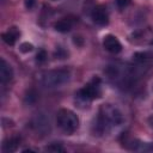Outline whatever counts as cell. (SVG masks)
Instances as JSON below:
<instances>
[{"label":"cell","mask_w":153,"mask_h":153,"mask_svg":"<svg viewBox=\"0 0 153 153\" xmlns=\"http://www.w3.org/2000/svg\"><path fill=\"white\" fill-rule=\"evenodd\" d=\"M122 122H123L122 112L116 106H112L110 104L103 105L100 108L99 116H98L97 124H96L97 133L98 134H104L111 127L120 126V124H122Z\"/></svg>","instance_id":"cell-1"},{"label":"cell","mask_w":153,"mask_h":153,"mask_svg":"<svg viewBox=\"0 0 153 153\" xmlns=\"http://www.w3.org/2000/svg\"><path fill=\"white\" fill-rule=\"evenodd\" d=\"M102 94V87H100V80L99 78H94L88 84H86L82 88L75 93V100L80 104H88L91 100L99 98Z\"/></svg>","instance_id":"cell-4"},{"label":"cell","mask_w":153,"mask_h":153,"mask_svg":"<svg viewBox=\"0 0 153 153\" xmlns=\"http://www.w3.org/2000/svg\"><path fill=\"white\" fill-rule=\"evenodd\" d=\"M103 45L104 48L111 53V54H117L122 50V44L118 41V38L114 35H106L103 39Z\"/></svg>","instance_id":"cell-6"},{"label":"cell","mask_w":153,"mask_h":153,"mask_svg":"<svg viewBox=\"0 0 153 153\" xmlns=\"http://www.w3.org/2000/svg\"><path fill=\"white\" fill-rule=\"evenodd\" d=\"M56 123L59 128L66 134H73L79 128L78 116L69 109H61L56 115Z\"/></svg>","instance_id":"cell-3"},{"label":"cell","mask_w":153,"mask_h":153,"mask_svg":"<svg viewBox=\"0 0 153 153\" xmlns=\"http://www.w3.org/2000/svg\"><path fill=\"white\" fill-rule=\"evenodd\" d=\"M36 60H37V62H44L47 60V53L44 50H39L36 55Z\"/></svg>","instance_id":"cell-15"},{"label":"cell","mask_w":153,"mask_h":153,"mask_svg":"<svg viewBox=\"0 0 153 153\" xmlns=\"http://www.w3.org/2000/svg\"><path fill=\"white\" fill-rule=\"evenodd\" d=\"M67 55H68V53H67L66 50H63L61 47H59V48L56 49V51H55V56H56L57 59H66Z\"/></svg>","instance_id":"cell-14"},{"label":"cell","mask_w":153,"mask_h":153,"mask_svg":"<svg viewBox=\"0 0 153 153\" xmlns=\"http://www.w3.org/2000/svg\"><path fill=\"white\" fill-rule=\"evenodd\" d=\"M12 78H13L12 67L4 59H1V61H0V80H1V82L6 84V82L11 81Z\"/></svg>","instance_id":"cell-7"},{"label":"cell","mask_w":153,"mask_h":153,"mask_svg":"<svg viewBox=\"0 0 153 153\" xmlns=\"http://www.w3.org/2000/svg\"><path fill=\"white\" fill-rule=\"evenodd\" d=\"M54 27H55L56 31L65 33V32H68V31L72 30V27H73V22H72L71 19L63 18V19L56 22V23L54 24Z\"/></svg>","instance_id":"cell-10"},{"label":"cell","mask_w":153,"mask_h":153,"mask_svg":"<svg viewBox=\"0 0 153 153\" xmlns=\"http://www.w3.org/2000/svg\"><path fill=\"white\" fill-rule=\"evenodd\" d=\"M91 17H92L93 23H96L97 25L104 26V25H106L109 23V14H108V11H106L105 6H102V5L96 6L92 10Z\"/></svg>","instance_id":"cell-5"},{"label":"cell","mask_w":153,"mask_h":153,"mask_svg":"<svg viewBox=\"0 0 153 153\" xmlns=\"http://www.w3.org/2000/svg\"><path fill=\"white\" fill-rule=\"evenodd\" d=\"M44 149H45L47 152H53V153H62V152H65L63 146H62L61 143H56V142L50 143V145L47 146Z\"/></svg>","instance_id":"cell-12"},{"label":"cell","mask_w":153,"mask_h":153,"mask_svg":"<svg viewBox=\"0 0 153 153\" xmlns=\"http://www.w3.org/2000/svg\"><path fill=\"white\" fill-rule=\"evenodd\" d=\"M71 79V71L68 68H57L45 71L39 75V81L44 87L55 88L65 85Z\"/></svg>","instance_id":"cell-2"},{"label":"cell","mask_w":153,"mask_h":153,"mask_svg":"<svg viewBox=\"0 0 153 153\" xmlns=\"http://www.w3.org/2000/svg\"><path fill=\"white\" fill-rule=\"evenodd\" d=\"M32 49H33V45L29 42H24L19 45V50L22 53H30V51H32Z\"/></svg>","instance_id":"cell-13"},{"label":"cell","mask_w":153,"mask_h":153,"mask_svg":"<svg viewBox=\"0 0 153 153\" xmlns=\"http://www.w3.org/2000/svg\"><path fill=\"white\" fill-rule=\"evenodd\" d=\"M130 145L131 149L135 151H141V152H153V143L151 142H141V141H131V143H127Z\"/></svg>","instance_id":"cell-11"},{"label":"cell","mask_w":153,"mask_h":153,"mask_svg":"<svg viewBox=\"0 0 153 153\" xmlns=\"http://www.w3.org/2000/svg\"><path fill=\"white\" fill-rule=\"evenodd\" d=\"M19 36H20V32H19V30L17 27H11V29H8L6 32H4L1 35L4 42L6 44H8V45H14V43L17 42Z\"/></svg>","instance_id":"cell-8"},{"label":"cell","mask_w":153,"mask_h":153,"mask_svg":"<svg viewBox=\"0 0 153 153\" xmlns=\"http://www.w3.org/2000/svg\"><path fill=\"white\" fill-rule=\"evenodd\" d=\"M115 1H116L117 6H118V7H121V8L127 7V6L130 4V0H115Z\"/></svg>","instance_id":"cell-16"},{"label":"cell","mask_w":153,"mask_h":153,"mask_svg":"<svg viewBox=\"0 0 153 153\" xmlns=\"http://www.w3.org/2000/svg\"><path fill=\"white\" fill-rule=\"evenodd\" d=\"M53 1H57V0H53Z\"/></svg>","instance_id":"cell-18"},{"label":"cell","mask_w":153,"mask_h":153,"mask_svg":"<svg viewBox=\"0 0 153 153\" xmlns=\"http://www.w3.org/2000/svg\"><path fill=\"white\" fill-rule=\"evenodd\" d=\"M19 142H20V139L18 136H13V137H10V139H6L2 143V151L5 153H12V152H16L18 146H19Z\"/></svg>","instance_id":"cell-9"},{"label":"cell","mask_w":153,"mask_h":153,"mask_svg":"<svg viewBox=\"0 0 153 153\" xmlns=\"http://www.w3.org/2000/svg\"><path fill=\"white\" fill-rule=\"evenodd\" d=\"M36 4V0H24V5L27 10H31Z\"/></svg>","instance_id":"cell-17"}]
</instances>
